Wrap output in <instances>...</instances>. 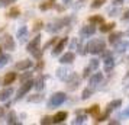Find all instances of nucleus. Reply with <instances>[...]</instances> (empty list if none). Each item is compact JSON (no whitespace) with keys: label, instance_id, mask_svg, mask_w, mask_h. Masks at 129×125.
<instances>
[{"label":"nucleus","instance_id":"1","mask_svg":"<svg viewBox=\"0 0 129 125\" xmlns=\"http://www.w3.org/2000/svg\"><path fill=\"white\" fill-rule=\"evenodd\" d=\"M87 49L88 53L91 54H102L106 49V41L100 39V38H96V39H93L87 44Z\"/></svg>","mask_w":129,"mask_h":125},{"label":"nucleus","instance_id":"2","mask_svg":"<svg viewBox=\"0 0 129 125\" xmlns=\"http://www.w3.org/2000/svg\"><path fill=\"white\" fill-rule=\"evenodd\" d=\"M71 22V18H61V19H57V20H54L51 23H48L47 26V31L48 32H58L59 29H62L64 26H68V23Z\"/></svg>","mask_w":129,"mask_h":125},{"label":"nucleus","instance_id":"3","mask_svg":"<svg viewBox=\"0 0 129 125\" xmlns=\"http://www.w3.org/2000/svg\"><path fill=\"white\" fill-rule=\"evenodd\" d=\"M65 99H67V95H65L64 92L54 93V95L49 97V101H48V106L49 108H57V106H59L61 103H64Z\"/></svg>","mask_w":129,"mask_h":125},{"label":"nucleus","instance_id":"4","mask_svg":"<svg viewBox=\"0 0 129 125\" xmlns=\"http://www.w3.org/2000/svg\"><path fill=\"white\" fill-rule=\"evenodd\" d=\"M0 44H2V48H5V49H7V51H15V48H16V44H15V41H13V36L9 35V34L2 35Z\"/></svg>","mask_w":129,"mask_h":125},{"label":"nucleus","instance_id":"5","mask_svg":"<svg viewBox=\"0 0 129 125\" xmlns=\"http://www.w3.org/2000/svg\"><path fill=\"white\" fill-rule=\"evenodd\" d=\"M32 87H34V82H32L30 79H29V80H25L23 84L20 86V89L18 90V96H16V99H22V97H23V96L26 95Z\"/></svg>","mask_w":129,"mask_h":125},{"label":"nucleus","instance_id":"6","mask_svg":"<svg viewBox=\"0 0 129 125\" xmlns=\"http://www.w3.org/2000/svg\"><path fill=\"white\" fill-rule=\"evenodd\" d=\"M97 68H99V60H96V58L91 60L90 64H88V66L84 68V71H83V79H87L88 76H90L91 73H94Z\"/></svg>","mask_w":129,"mask_h":125},{"label":"nucleus","instance_id":"7","mask_svg":"<svg viewBox=\"0 0 129 125\" xmlns=\"http://www.w3.org/2000/svg\"><path fill=\"white\" fill-rule=\"evenodd\" d=\"M73 76V71H71L70 68H67V67H61L57 70V77L59 80H62V82H68Z\"/></svg>","mask_w":129,"mask_h":125},{"label":"nucleus","instance_id":"8","mask_svg":"<svg viewBox=\"0 0 129 125\" xmlns=\"http://www.w3.org/2000/svg\"><path fill=\"white\" fill-rule=\"evenodd\" d=\"M39 45H41V35H36L32 41L28 44V47H26V49L29 51L30 54H35L38 49H39Z\"/></svg>","mask_w":129,"mask_h":125},{"label":"nucleus","instance_id":"9","mask_svg":"<svg viewBox=\"0 0 129 125\" xmlns=\"http://www.w3.org/2000/svg\"><path fill=\"white\" fill-rule=\"evenodd\" d=\"M103 57H105V71H110L112 68L115 67V58L112 53H103Z\"/></svg>","mask_w":129,"mask_h":125},{"label":"nucleus","instance_id":"10","mask_svg":"<svg viewBox=\"0 0 129 125\" xmlns=\"http://www.w3.org/2000/svg\"><path fill=\"white\" fill-rule=\"evenodd\" d=\"M96 32V26L93 23L91 25H86V26H83L81 29H80V35L83 38H87V36H91Z\"/></svg>","mask_w":129,"mask_h":125},{"label":"nucleus","instance_id":"11","mask_svg":"<svg viewBox=\"0 0 129 125\" xmlns=\"http://www.w3.org/2000/svg\"><path fill=\"white\" fill-rule=\"evenodd\" d=\"M74 58H76V54L70 51V53H65L64 55L59 57V63H61V64H70V63L74 61Z\"/></svg>","mask_w":129,"mask_h":125},{"label":"nucleus","instance_id":"12","mask_svg":"<svg viewBox=\"0 0 129 125\" xmlns=\"http://www.w3.org/2000/svg\"><path fill=\"white\" fill-rule=\"evenodd\" d=\"M45 79H47V76H44V74L38 76L36 80L34 82V87H35L36 90H42L44 87H45Z\"/></svg>","mask_w":129,"mask_h":125},{"label":"nucleus","instance_id":"13","mask_svg":"<svg viewBox=\"0 0 129 125\" xmlns=\"http://www.w3.org/2000/svg\"><path fill=\"white\" fill-rule=\"evenodd\" d=\"M65 44H67V38H62V39H61V41H59L55 47H54V49H52V55H54V57H57V55H58L62 49H64Z\"/></svg>","mask_w":129,"mask_h":125},{"label":"nucleus","instance_id":"14","mask_svg":"<svg viewBox=\"0 0 129 125\" xmlns=\"http://www.w3.org/2000/svg\"><path fill=\"white\" fill-rule=\"evenodd\" d=\"M29 67H32V61L26 58V60H22V61L16 63L15 68H16V70H28Z\"/></svg>","mask_w":129,"mask_h":125},{"label":"nucleus","instance_id":"15","mask_svg":"<svg viewBox=\"0 0 129 125\" xmlns=\"http://www.w3.org/2000/svg\"><path fill=\"white\" fill-rule=\"evenodd\" d=\"M128 47H129L128 42H125V41H117L116 44H115V53L122 54V53H125V49H126Z\"/></svg>","mask_w":129,"mask_h":125},{"label":"nucleus","instance_id":"16","mask_svg":"<svg viewBox=\"0 0 129 125\" xmlns=\"http://www.w3.org/2000/svg\"><path fill=\"white\" fill-rule=\"evenodd\" d=\"M102 80H103V74L102 73H94L93 76L88 79V83H90V86H94V84H99Z\"/></svg>","mask_w":129,"mask_h":125},{"label":"nucleus","instance_id":"17","mask_svg":"<svg viewBox=\"0 0 129 125\" xmlns=\"http://www.w3.org/2000/svg\"><path fill=\"white\" fill-rule=\"evenodd\" d=\"M67 116H68V113L67 112H58V113H55V116L52 118V122L54 124H59V122H64L65 119H67Z\"/></svg>","mask_w":129,"mask_h":125},{"label":"nucleus","instance_id":"18","mask_svg":"<svg viewBox=\"0 0 129 125\" xmlns=\"http://www.w3.org/2000/svg\"><path fill=\"white\" fill-rule=\"evenodd\" d=\"M13 95V89L12 87H6V89H3L2 92H0V101H7L10 96Z\"/></svg>","mask_w":129,"mask_h":125},{"label":"nucleus","instance_id":"19","mask_svg":"<svg viewBox=\"0 0 129 125\" xmlns=\"http://www.w3.org/2000/svg\"><path fill=\"white\" fill-rule=\"evenodd\" d=\"M16 80V73H13V71H10V73H6V76L3 77V84H12L13 82Z\"/></svg>","mask_w":129,"mask_h":125},{"label":"nucleus","instance_id":"20","mask_svg":"<svg viewBox=\"0 0 129 125\" xmlns=\"http://www.w3.org/2000/svg\"><path fill=\"white\" fill-rule=\"evenodd\" d=\"M74 80L71 82V80H68V89L70 90H76L77 87H78V84H80V77L77 76V74H74Z\"/></svg>","mask_w":129,"mask_h":125},{"label":"nucleus","instance_id":"21","mask_svg":"<svg viewBox=\"0 0 129 125\" xmlns=\"http://www.w3.org/2000/svg\"><path fill=\"white\" fill-rule=\"evenodd\" d=\"M120 105H122V101H120V99H115V101H112L110 103L107 105V111H109V112H112V111L117 109Z\"/></svg>","mask_w":129,"mask_h":125},{"label":"nucleus","instance_id":"22","mask_svg":"<svg viewBox=\"0 0 129 125\" xmlns=\"http://www.w3.org/2000/svg\"><path fill=\"white\" fill-rule=\"evenodd\" d=\"M122 35H123L122 32H113V34L109 35V42H110V44H116L117 41H120Z\"/></svg>","mask_w":129,"mask_h":125},{"label":"nucleus","instance_id":"23","mask_svg":"<svg viewBox=\"0 0 129 125\" xmlns=\"http://www.w3.org/2000/svg\"><path fill=\"white\" fill-rule=\"evenodd\" d=\"M54 3H55V0H47V2H44V3L39 5V9H41L42 12H45V10H48V9L54 7Z\"/></svg>","mask_w":129,"mask_h":125},{"label":"nucleus","instance_id":"24","mask_svg":"<svg viewBox=\"0 0 129 125\" xmlns=\"http://www.w3.org/2000/svg\"><path fill=\"white\" fill-rule=\"evenodd\" d=\"M26 35H28V29H26V26H22V28L18 31V38H19V41L23 42L25 38H26Z\"/></svg>","mask_w":129,"mask_h":125},{"label":"nucleus","instance_id":"25","mask_svg":"<svg viewBox=\"0 0 129 125\" xmlns=\"http://www.w3.org/2000/svg\"><path fill=\"white\" fill-rule=\"evenodd\" d=\"M90 22L93 25H102L103 22H105V19H103V16H99V15H96V16H91V18L88 19Z\"/></svg>","mask_w":129,"mask_h":125},{"label":"nucleus","instance_id":"26","mask_svg":"<svg viewBox=\"0 0 129 125\" xmlns=\"http://www.w3.org/2000/svg\"><path fill=\"white\" fill-rule=\"evenodd\" d=\"M116 25L113 23V22H110V23H102V26H100V31L102 32H110L113 28H115Z\"/></svg>","mask_w":129,"mask_h":125},{"label":"nucleus","instance_id":"27","mask_svg":"<svg viewBox=\"0 0 129 125\" xmlns=\"http://www.w3.org/2000/svg\"><path fill=\"white\" fill-rule=\"evenodd\" d=\"M93 95V86H90V87H86V89L83 90V95H81V99H88L90 96Z\"/></svg>","mask_w":129,"mask_h":125},{"label":"nucleus","instance_id":"28","mask_svg":"<svg viewBox=\"0 0 129 125\" xmlns=\"http://www.w3.org/2000/svg\"><path fill=\"white\" fill-rule=\"evenodd\" d=\"M86 115H81V112H77V118L73 121V124L74 125H77V124H84L86 122Z\"/></svg>","mask_w":129,"mask_h":125},{"label":"nucleus","instance_id":"29","mask_svg":"<svg viewBox=\"0 0 129 125\" xmlns=\"http://www.w3.org/2000/svg\"><path fill=\"white\" fill-rule=\"evenodd\" d=\"M9 61H10V55L9 54H0V67L6 66Z\"/></svg>","mask_w":129,"mask_h":125},{"label":"nucleus","instance_id":"30","mask_svg":"<svg viewBox=\"0 0 129 125\" xmlns=\"http://www.w3.org/2000/svg\"><path fill=\"white\" fill-rule=\"evenodd\" d=\"M19 15H20V10H19L18 7H13V9H10L7 12V18H18Z\"/></svg>","mask_w":129,"mask_h":125},{"label":"nucleus","instance_id":"31","mask_svg":"<svg viewBox=\"0 0 129 125\" xmlns=\"http://www.w3.org/2000/svg\"><path fill=\"white\" fill-rule=\"evenodd\" d=\"M109 113H110V112L106 109V111L102 113V115H99V116L96 118V122H103V121H106V119H107V116H109Z\"/></svg>","mask_w":129,"mask_h":125},{"label":"nucleus","instance_id":"32","mask_svg":"<svg viewBox=\"0 0 129 125\" xmlns=\"http://www.w3.org/2000/svg\"><path fill=\"white\" fill-rule=\"evenodd\" d=\"M7 124H18L16 122V113L15 112H9V115H7Z\"/></svg>","mask_w":129,"mask_h":125},{"label":"nucleus","instance_id":"33","mask_svg":"<svg viewBox=\"0 0 129 125\" xmlns=\"http://www.w3.org/2000/svg\"><path fill=\"white\" fill-rule=\"evenodd\" d=\"M105 3H106V0H94L93 3H91V9H99V7H102Z\"/></svg>","mask_w":129,"mask_h":125},{"label":"nucleus","instance_id":"34","mask_svg":"<svg viewBox=\"0 0 129 125\" xmlns=\"http://www.w3.org/2000/svg\"><path fill=\"white\" fill-rule=\"evenodd\" d=\"M99 111H100V106H99V105H93V106H90V108L87 109V112L91 113V115H97V113H99Z\"/></svg>","mask_w":129,"mask_h":125},{"label":"nucleus","instance_id":"35","mask_svg":"<svg viewBox=\"0 0 129 125\" xmlns=\"http://www.w3.org/2000/svg\"><path fill=\"white\" fill-rule=\"evenodd\" d=\"M42 97L41 95H34V96H30V97H28V101L29 102H42Z\"/></svg>","mask_w":129,"mask_h":125},{"label":"nucleus","instance_id":"36","mask_svg":"<svg viewBox=\"0 0 129 125\" xmlns=\"http://www.w3.org/2000/svg\"><path fill=\"white\" fill-rule=\"evenodd\" d=\"M87 53H88L87 45H86V47H83V45H78V54H80V55H86Z\"/></svg>","mask_w":129,"mask_h":125},{"label":"nucleus","instance_id":"37","mask_svg":"<svg viewBox=\"0 0 129 125\" xmlns=\"http://www.w3.org/2000/svg\"><path fill=\"white\" fill-rule=\"evenodd\" d=\"M16 0H0V7L2 6H9V5H12V3H15Z\"/></svg>","mask_w":129,"mask_h":125},{"label":"nucleus","instance_id":"38","mask_svg":"<svg viewBox=\"0 0 129 125\" xmlns=\"http://www.w3.org/2000/svg\"><path fill=\"white\" fill-rule=\"evenodd\" d=\"M51 122H52V118H51V116H44V118L41 119V124H42V125L51 124Z\"/></svg>","mask_w":129,"mask_h":125},{"label":"nucleus","instance_id":"39","mask_svg":"<svg viewBox=\"0 0 129 125\" xmlns=\"http://www.w3.org/2000/svg\"><path fill=\"white\" fill-rule=\"evenodd\" d=\"M29 79H30V73L29 71H25L23 74L20 76V80H22V82H25V80H29Z\"/></svg>","mask_w":129,"mask_h":125},{"label":"nucleus","instance_id":"40","mask_svg":"<svg viewBox=\"0 0 129 125\" xmlns=\"http://www.w3.org/2000/svg\"><path fill=\"white\" fill-rule=\"evenodd\" d=\"M55 41H57V38H52V39H51V41L48 42V44H47V45H45V47H44V49H48V48L51 47V45H52V44H54V42H55ZM44 49H42V51H44Z\"/></svg>","mask_w":129,"mask_h":125},{"label":"nucleus","instance_id":"41","mask_svg":"<svg viewBox=\"0 0 129 125\" xmlns=\"http://www.w3.org/2000/svg\"><path fill=\"white\" fill-rule=\"evenodd\" d=\"M41 26H42V22H41V20H38V22L35 23V26H34V31L36 32L38 29H41Z\"/></svg>","mask_w":129,"mask_h":125},{"label":"nucleus","instance_id":"42","mask_svg":"<svg viewBox=\"0 0 129 125\" xmlns=\"http://www.w3.org/2000/svg\"><path fill=\"white\" fill-rule=\"evenodd\" d=\"M76 47H77V39H71V42H70V49H74Z\"/></svg>","mask_w":129,"mask_h":125},{"label":"nucleus","instance_id":"43","mask_svg":"<svg viewBox=\"0 0 129 125\" xmlns=\"http://www.w3.org/2000/svg\"><path fill=\"white\" fill-rule=\"evenodd\" d=\"M122 116H123V118H129V106L122 112Z\"/></svg>","mask_w":129,"mask_h":125},{"label":"nucleus","instance_id":"44","mask_svg":"<svg viewBox=\"0 0 129 125\" xmlns=\"http://www.w3.org/2000/svg\"><path fill=\"white\" fill-rule=\"evenodd\" d=\"M122 19H123V20H128V19H129V9H128V10H126L125 13H123Z\"/></svg>","mask_w":129,"mask_h":125},{"label":"nucleus","instance_id":"45","mask_svg":"<svg viewBox=\"0 0 129 125\" xmlns=\"http://www.w3.org/2000/svg\"><path fill=\"white\" fill-rule=\"evenodd\" d=\"M42 67H44V63H42V61H39V63H38V66H36V70H41Z\"/></svg>","mask_w":129,"mask_h":125},{"label":"nucleus","instance_id":"46","mask_svg":"<svg viewBox=\"0 0 129 125\" xmlns=\"http://www.w3.org/2000/svg\"><path fill=\"white\" fill-rule=\"evenodd\" d=\"M3 115H5V108L0 106V116H3Z\"/></svg>","mask_w":129,"mask_h":125},{"label":"nucleus","instance_id":"47","mask_svg":"<svg viewBox=\"0 0 129 125\" xmlns=\"http://www.w3.org/2000/svg\"><path fill=\"white\" fill-rule=\"evenodd\" d=\"M122 2H123V0H113V3H115V5H120Z\"/></svg>","mask_w":129,"mask_h":125},{"label":"nucleus","instance_id":"48","mask_svg":"<svg viewBox=\"0 0 129 125\" xmlns=\"http://www.w3.org/2000/svg\"><path fill=\"white\" fill-rule=\"evenodd\" d=\"M109 124H110V125H115V124H119V121H110V122H109Z\"/></svg>","mask_w":129,"mask_h":125},{"label":"nucleus","instance_id":"49","mask_svg":"<svg viewBox=\"0 0 129 125\" xmlns=\"http://www.w3.org/2000/svg\"><path fill=\"white\" fill-rule=\"evenodd\" d=\"M62 2H64L65 5H70V3H71V2H73V0H62Z\"/></svg>","mask_w":129,"mask_h":125},{"label":"nucleus","instance_id":"50","mask_svg":"<svg viewBox=\"0 0 129 125\" xmlns=\"http://www.w3.org/2000/svg\"><path fill=\"white\" fill-rule=\"evenodd\" d=\"M126 77H129V71H128V74H126Z\"/></svg>","mask_w":129,"mask_h":125},{"label":"nucleus","instance_id":"51","mask_svg":"<svg viewBox=\"0 0 129 125\" xmlns=\"http://www.w3.org/2000/svg\"><path fill=\"white\" fill-rule=\"evenodd\" d=\"M126 34H128V35H129V29H128V32H126Z\"/></svg>","mask_w":129,"mask_h":125},{"label":"nucleus","instance_id":"52","mask_svg":"<svg viewBox=\"0 0 129 125\" xmlns=\"http://www.w3.org/2000/svg\"><path fill=\"white\" fill-rule=\"evenodd\" d=\"M0 54H2V48H0Z\"/></svg>","mask_w":129,"mask_h":125}]
</instances>
